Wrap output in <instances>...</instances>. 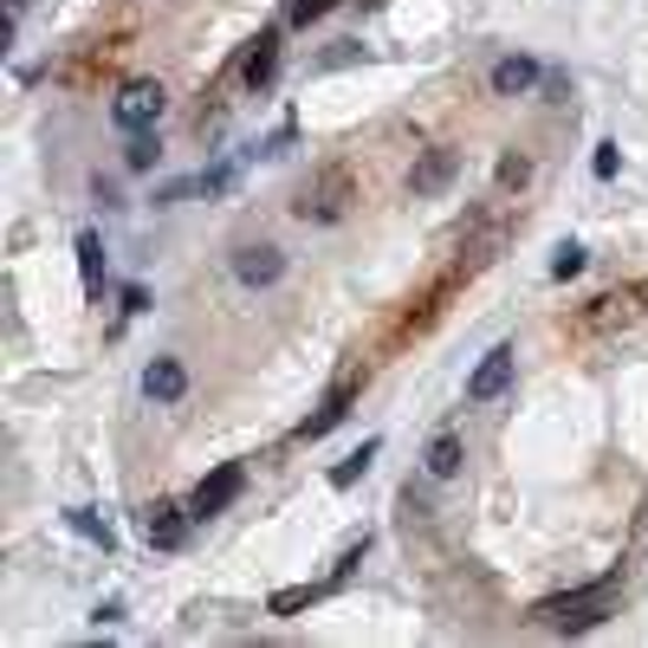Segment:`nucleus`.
<instances>
[{
	"label": "nucleus",
	"instance_id": "aec40b11",
	"mask_svg": "<svg viewBox=\"0 0 648 648\" xmlns=\"http://www.w3.org/2000/svg\"><path fill=\"white\" fill-rule=\"evenodd\" d=\"M331 7H338V0H286V20H292V27H311V20H325Z\"/></svg>",
	"mask_w": 648,
	"mask_h": 648
},
{
	"label": "nucleus",
	"instance_id": "4be33fe9",
	"mask_svg": "<svg viewBox=\"0 0 648 648\" xmlns=\"http://www.w3.org/2000/svg\"><path fill=\"white\" fill-rule=\"evenodd\" d=\"M499 182H506V189L526 182V156H506V162H499Z\"/></svg>",
	"mask_w": 648,
	"mask_h": 648
},
{
	"label": "nucleus",
	"instance_id": "f03ea898",
	"mask_svg": "<svg viewBox=\"0 0 648 648\" xmlns=\"http://www.w3.org/2000/svg\"><path fill=\"white\" fill-rule=\"evenodd\" d=\"M162 111H169V91H162L156 78H130V84L111 98V123L117 130H150Z\"/></svg>",
	"mask_w": 648,
	"mask_h": 648
},
{
	"label": "nucleus",
	"instance_id": "ddd939ff",
	"mask_svg": "<svg viewBox=\"0 0 648 648\" xmlns=\"http://www.w3.org/2000/svg\"><path fill=\"white\" fill-rule=\"evenodd\" d=\"M331 590H338V577H325V584H299V590H279L267 610L272 616H299V610H311V604H325Z\"/></svg>",
	"mask_w": 648,
	"mask_h": 648
},
{
	"label": "nucleus",
	"instance_id": "7ed1b4c3",
	"mask_svg": "<svg viewBox=\"0 0 648 648\" xmlns=\"http://www.w3.org/2000/svg\"><path fill=\"white\" fill-rule=\"evenodd\" d=\"M343 208H350V176H343V169L306 182L299 201H292V215H299V221H343Z\"/></svg>",
	"mask_w": 648,
	"mask_h": 648
},
{
	"label": "nucleus",
	"instance_id": "0eeeda50",
	"mask_svg": "<svg viewBox=\"0 0 648 648\" xmlns=\"http://www.w3.org/2000/svg\"><path fill=\"white\" fill-rule=\"evenodd\" d=\"M506 382H512V343H494L467 377V402H494V396H506Z\"/></svg>",
	"mask_w": 648,
	"mask_h": 648
},
{
	"label": "nucleus",
	"instance_id": "412c9836",
	"mask_svg": "<svg viewBox=\"0 0 648 648\" xmlns=\"http://www.w3.org/2000/svg\"><path fill=\"white\" fill-rule=\"evenodd\" d=\"M590 169H597V176L610 182V176H616V143H597V156H590Z\"/></svg>",
	"mask_w": 648,
	"mask_h": 648
},
{
	"label": "nucleus",
	"instance_id": "f257e3e1",
	"mask_svg": "<svg viewBox=\"0 0 648 648\" xmlns=\"http://www.w3.org/2000/svg\"><path fill=\"white\" fill-rule=\"evenodd\" d=\"M604 616H610V577H597V584H584V590H565V597H545L532 610V622L565 629V636H584V629H597Z\"/></svg>",
	"mask_w": 648,
	"mask_h": 648
},
{
	"label": "nucleus",
	"instance_id": "9d476101",
	"mask_svg": "<svg viewBox=\"0 0 648 648\" xmlns=\"http://www.w3.org/2000/svg\"><path fill=\"white\" fill-rule=\"evenodd\" d=\"M272 72H279V27H267V33L253 39V52L240 59V84H247V91H267Z\"/></svg>",
	"mask_w": 648,
	"mask_h": 648
},
{
	"label": "nucleus",
	"instance_id": "423d86ee",
	"mask_svg": "<svg viewBox=\"0 0 648 648\" xmlns=\"http://www.w3.org/2000/svg\"><path fill=\"white\" fill-rule=\"evenodd\" d=\"M189 506H176V499H156V506H143V538H150L156 551H182L189 545Z\"/></svg>",
	"mask_w": 648,
	"mask_h": 648
},
{
	"label": "nucleus",
	"instance_id": "a211bd4d",
	"mask_svg": "<svg viewBox=\"0 0 648 648\" xmlns=\"http://www.w3.org/2000/svg\"><path fill=\"white\" fill-rule=\"evenodd\" d=\"M156 156H162V143H156L150 130H130V143H123V162H130V169H156Z\"/></svg>",
	"mask_w": 648,
	"mask_h": 648
},
{
	"label": "nucleus",
	"instance_id": "5701e85b",
	"mask_svg": "<svg viewBox=\"0 0 648 648\" xmlns=\"http://www.w3.org/2000/svg\"><path fill=\"white\" fill-rule=\"evenodd\" d=\"M7 7H13V13H20V7H27V0H7Z\"/></svg>",
	"mask_w": 648,
	"mask_h": 648
},
{
	"label": "nucleus",
	"instance_id": "1a4fd4ad",
	"mask_svg": "<svg viewBox=\"0 0 648 648\" xmlns=\"http://www.w3.org/2000/svg\"><path fill=\"white\" fill-rule=\"evenodd\" d=\"M143 396L162 402V409L182 402V396H189V370H182V357H156L150 370H143Z\"/></svg>",
	"mask_w": 648,
	"mask_h": 648
},
{
	"label": "nucleus",
	"instance_id": "4468645a",
	"mask_svg": "<svg viewBox=\"0 0 648 648\" xmlns=\"http://www.w3.org/2000/svg\"><path fill=\"white\" fill-rule=\"evenodd\" d=\"M460 460H467L460 435H435V441H428V460H421V467H428L435 480H455V473H460Z\"/></svg>",
	"mask_w": 648,
	"mask_h": 648
},
{
	"label": "nucleus",
	"instance_id": "6ab92c4d",
	"mask_svg": "<svg viewBox=\"0 0 648 648\" xmlns=\"http://www.w3.org/2000/svg\"><path fill=\"white\" fill-rule=\"evenodd\" d=\"M584 267H590V253H584L577 240H565V247L551 253V279H577V272H584Z\"/></svg>",
	"mask_w": 648,
	"mask_h": 648
},
{
	"label": "nucleus",
	"instance_id": "39448f33",
	"mask_svg": "<svg viewBox=\"0 0 648 648\" xmlns=\"http://www.w3.org/2000/svg\"><path fill=\"white\" fill-rule=\"evenodd\" d=\"M240 487H247V467H240V460H221V467L195 487L189 512H195V519H215V512H228L233 499H240Z\"/></svg>",
	"mask_w": 648,
	"mask_h": 648
},
{
	"label": "nucleus",
	"instance_id": "2eb2a0df",
	"mask_svg": "<svg viewBox=\"0 0 648 648\" xmlns=\"http://www.w3.org/2000/svg\"><path fill=\"white\" fill-rule=\"evenodd\" d=\"M377 448H382V441H363L357 455H343L338 467H331V487H338V494H350V487H357V480L370 473V460H377Z\"/></svg>",
	"mask_w": 648,
	"mask_h": 648
},
{
	"label": "nucleus",
	"instance_id": "f3484780",
	"mask_svg": "<svg viewBox=\"0 0 648 648\" xmlns=\"http://www.w3.org/2000/svg\"><path fill=\"white\" fill-rule=\"evenodd\" d=\"M98 267H104V240L84 228L78 233V272H84V292H98Z\"/></svg>",
	"mask_w": 648,
	"mask_h": 648
},
{
	"label": "nucleus",
	"instance_id": "f8f14e48",
	"mask_svg": "<svg viewBox=\"0 0 648 648\" xmlns=\"http://www.w3.org/2000/svg\"><path fill=\"white\" fill-rule=\"evenodd\" d=\"M448 176H455V150H428L416 169H409V189L416 195H441L448 189Z\"/></svg>",
	"mask_w": 648,
	"mask_h": 648
},
{
	"label": "nucleus",
	"instance_id": "9b49d317",
	"mask_svg": "<svg viewBox=\"0 0 648 648\" xmlns=\"http://www.w3.org/2000/svg\"><path fill=\"white\" fill-rule=\"evenodd\" d=\"M487 84H494V98H526L538 84V59H526V52H506L494 72H487Z\"/></svg>",
	"mask_w": 648,
	"mask_h": 648
},
{
	"label": "nucleus",
	"instance_id": "20e7f679",
	"mask_svg": "<svg viewBox=\"0 0 648 648\" xmlns=\"http://www.w3.org/2000/svg\"><path fill=\"white\" fill-rule=\"evenodd\" d=\"M233 279L247 286V292H267L286 279V253L272 247V240H247V247H233Z\"/></svg>",
	"mask_w": 648,
	"mask_h": 648
},
{
	"label": "nucleus",
	"instance_id": "6e6552de",
	"mask_svg": "<svg viewBox=\"0 0 648 648\" xmlns=\"http://www.w3.org/2000/svg\"><path fill=\"white\" fill-rule=\"evenodd\" d=\"M350 402H357V377H343L338 389H331V396L318 402V416L299 421V441H318V435H331V428H338V421L350 416Z\"/></svg>",
	"mask_w": 648,
	"mask_h": 648
},
{
	"label": "nucleus",
	"instance_id": "dca6fc26",
	"mask_svg": "<svg viewBox=\"0 0 648 648\" xmlns=\"http://www.w3.org/2000/svg\"><path fill=\"white\" fill-rule=\"evenodd\" d=\"M66 526H72L78 538H91L98 551H111V545H117V532L104 526V519H98V512H91V506H72V512H66Z\"/></svg>",
	"mask_w": 648,
	"mask_h": 648
}]
</instances>
